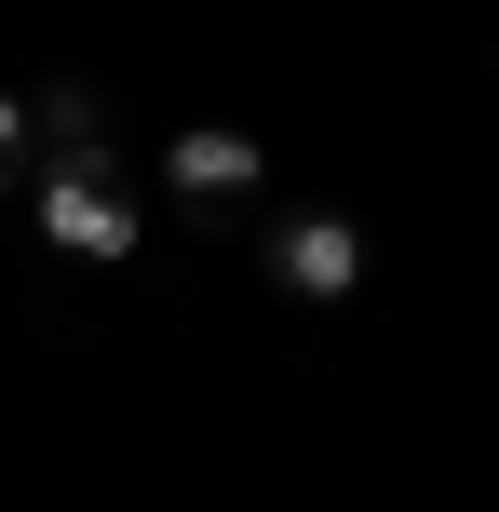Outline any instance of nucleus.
<instances>
[{"label": "nucleus", "instance_id": "nucleus-4", "mask_svg": "<svg viewBox=\"0 0 499 512\" xmlns=\"http://www.w3.org/2000/svg\"><path fill=\"white\" fill-rule=\"evenodd\" d=\"M14 176H27V108L0 95V189H14Z\"/></svg>", "mask_w": 499, "mask_h": 512}, {"label": "nucleus", "instance_id": "nucleus-2", "mask_svg": "<svg viewBox=\"0 0 499 512\" xmlns=\"http://www.w3.org/2000/svg\"><path fill=\"white\" fill-rule=\"evenodd\" d=\"M162 176H176V203H243V189H257V135H230V122H189L176 149H162Z\"/></svg>", "mask_w": 499, "mask_h": 512}, {"label": "nucleus", "instance_id": "nucleus-1", "mask_svg": "<svg viewBox=\"0 0 499 512\" xmlns=\"http://www.w3.org/2000/svg\"><path fill=\"white\" fill-rule=\"evenodd\" d=\"M41 243H54V256H135V203L108 189L95 149H68V162L41 176Z\"/></svg>", "mask_w": 499, "mask_h": 512}, {"label": "nucleus", "instance_id": "nucleus-3", "mask_svg": "<svg viewBox=\"0 0 499 512\" xmlns=\"http://www.w3.org/2000/svg\"><path fill=\"white\" fill-rule=\"evenodd\" d=\"M270 270H284L297 297H351V283H365V230H351V216H297V230L270 243Z\"/></svg>", "mask_w": 499, "mask_h": 512}]
</instances>
